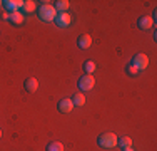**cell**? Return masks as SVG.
<instances>
[{
  "mask_svg": "<svg viewBox=\"0 0 157 151\" xmlns=\"http://www.w3.org/2000/svg\"><path fill=\"white\" fill-rule=\"evenodd\" d=\"M72 103H74V106H84L85 104V96L82 92L75 94V96H74V99H72Z\"/></svg>",
  "mask_w": 157,
  "mask_h": 151,
  "instance_id": "obj_15",
  "label": "cell"
},
{
  "mask_svg": "<svg viewBox=\"0 0 157 151\" xmlns=\"http://www.w3.org/2000/svg\"><path fill=\"white\" fill-rule=\"evenodd\" d=\"M24 86H25V91H27V92H35V91L39 89V81H37L35 77H29Z\"/></svg>",
  "mask_w": 157,
  "mask_h": 151,
  "instance_id": "obj_10",
  "label": "cell"
},
{
  "mask_svg": "<svg viewBox=\"0 0 157 151\" xmlns=\"http://www.w3.org/2000/svg\"><path fill=\"white\" fill-rule=\"evenodd\" d=\"M117 145H121V148H130V146H132V139H130L129 136H122Z\"/></svg>",
  "mask_w": 157,
  "mask_h": 151,
  "instance_id": "obj_16",
  "label": "cell"
},
{
  "mask_svg": "<svg viewBox=\"0 0 157 151\" xmlns=\"http://www.w3.org/2000/svg\"><path fill=\"white\" fill-rule=\"evenodd\" d=\"M137 27L140 30H151L154 27V18L149 17V15H144V17H140L139 20H137Z\"/></svg>",
  "mask_w": 157,
  "mask_h": 151,
  "instance_id": "obj_7",
  "label": "cell"
},
{
  "mask_svg": "<svg viewBox=\"0 0 157 151\" xmlns=\"http://www.w3.org/2000/svg\"><path fill=\"white\" fill-rule=\"evenodd\" d=\"M0 138H2V129H0Z\"/></svg>",
  "mask_w": 157,
  "mask_h": 151,
  "instance_id": "obj_21",
  "label": "cell"
},
{
  "mask_svg": "<svg viewBox=\"0 0 157 151\" xmlns=\"http://www.w3.org/2000/svg\"><path fill=\"white\" fill-rule=\"evenodd\" d=\"M97 143H99L100 148L104 149H110V148H115L119 143V138L115 136L114 133H102L97 138Z\"/></svg>",
  "mask_w": 157,
  "mask_h": 151,
  "instance_id": "obj_2",
  "label": "cell"
},
{
  "mask_svg": "<svg viewBox=\"0 0 157 151\" xmlns=\"http://www.w3.org/2000/svg\"><path fill=\"white\" fill-rule=\"evenodd\" d=\"M124 151H134V148L130 146V148H124Z\"/></svg>",
  "mask_w": 157,
  "mask_h": 151,
  "instance_id": "obj_20",
  "label": "cell"
},
{
  "mask_svg": "<svg viewBox=\"0 0 157 151\" xmlns=\"http://www.w3.org/2000/svg\"><path fill=\"white\" fill-rule=\"evenodd\" d=\"M47 151H63V145L60 141H50L47 145Z\"/></svg>",
  "mask_w": 157,
  "mask_h": 151,
  "instance_id": "obj_14",
  "label": "cell"
},
{
  "mask_svg": "<svg viewBox=\"0 0 157 151\" xmlns=\"http://www.w3.org/2000/svg\"><path fill=\"white\" fill-rule=\"evenodd\" d=\"M2 18H3V20H9V14H7V12L2 14Z\"/></svg>",
  "mask_w": 157,
  "mask_h": 151,
  "instance_id": "obj_19",
  "label": "cell"
},
{
  "mask_svg": "<svg viewBox=\"0 0 157 151\" xmlns=\"http://www.w3.org/2000/svg\"><path fill=\"white\" fill-rule=\"evenodd\" d=\"M77 45H78V49H89L92 45V37L89 34H82L77 40Z\"/></svg>",
  "mask_w": 157,
  "mask_h": 151,
  "instance_id": "obj_9",
  "label": "cell"
},
{
  "mask_svg": "<svg viewBox=\"0 0 157 151\" xmlns=\"http://www.w3.org/2000/svg\"><path fill=\"white\" fill-rule=\"evenodd\" d=\"M78 89L82 91V92H87V91H90V89H94V86H95V79H94V76H89V74H85V76H82L80 79H78Z\"/></svg>",
  "mask_w": 157,
  "mask_h": 151,
  "instance_id": "obj_3",
  "label": "cell"
},
{
  "mask_svg": "<svg viewBox=\"0 0 157 151\" xmlns=\"http://www.w3.org/2000/svg\"><path fill=\"white\" fill-rule=\"evenodd\" d=\"M132 64L139 71H144V69H147V66H149V57L145 54H137V55H134Z\"/></svg>",
  "mask_w": 157,
  "mask_h": 151,
  "instance_id": "obj_5",
  "label": "cell"
},
{
  "mask_svg": "<svg viewBox=\"0 0 157 151\" xmlns=\"http://www.w3.org/2000/svg\"><path fill=\"white\" fill-rule=\"evenodd\" d=\"M22 9H24V12H33V10H35V2H33V0H27V2H24V7H22Z\"/></svg>",
  "mask_w": 157,
  "mask_h": 151,
  "instance_id": "obj_17",
  "label": "cell"
},
{
  "mask_svg": "<svg viewBox=\"0 0 157 151\" xmlns=\"http://www.w3.org/2000/svg\"><path fill=\"white\" fill-rule=\"evenodd\" d=\"M95 69H97V64L94 62V60H87V62L84 64V71H85V74H89V76L94 74Z\"/></svg>",
  "mask_w": 157,
  "mask_h": 151,
  "instance_id": "obj_13",
  "label": "cell"
},
{
  "mask_svg": "<svg viewBox=\"0 0 157 151\" xmlns=\"http://www.w3.org/2000/svg\"><path fill=\"white\" fill-rule=\"evenodd\" d=\"M0 7H2V2H0Z\"/></svg>",
  "mask_w": 157,
  "mask_h": 151,
  "instance_id": "obj_22",
  "label": "cell"
},
{
  "mask_svg": "<svg viewBox=\"0 0 157 151\" xmlns=\"http://www.w3.org/2000/svg\"><path fill=\"white\" fill-rule=\"evenodd\" d=\"M59 111L63 112V114H67V112H70L74 109V103H72V99H69V97H65V99H62L60 103H59Z\"/></svg>",
  "mask_w": 157,
  "mask_h": 151,
  "instance_id": "obj_8",
  "label": "cell"
},
{
  "mask_svg": "<svg viewBox=\"0 0 157 151\" xmlns=\"http://www.w3.org/2000/svg\"><path fill=\"white\" fill-rule=\"evenodd\" d=\"M139 72H140V71L137 69V67L134 66L132 62H130L129 66H127V74H129V76H137V74H139Z\"/></svg>",
  "mask_w": 157,
  "mask_h": 151,
  "instance_id": "obj_18",
  "label": "cell"
},
{
  "mask_svg": "<svg viewBox=\"0 0 157 151\" xmlns=\"http://www.w3.org/2000/svg\"><path fill=\"white\" fill-rule=\"evenodd\" d=\"M2 7L7 10V12H18V9L24 7V0H5L2 2Z\"/></svg>",
  "mask_w": 157,
  "mask_h": 151,
  "instance_id": "obj_4",
  "label": "cell"
},
{
  "mask_svg": "<svg viewBox=\"0 0 157 151\" xmlns=\"http://www.w3.org/2000/svg\"><path fill=\"white\" fill-rule=\"evenodd\" d=\"M55 24H57L59 27H69V25L72 24V15L69 12L59 14L57 17H55Z\"/></svg>",
  "mask_w": 157,
  "mask_h": 151,
  "instance_id": "obj_6",
  "label": "cell"
},
{
  "mask_svg": "<svg viewBox=\"0 0 157 151\" xmlns=\"http://www.w3.org/2000/svg\"><path fill=\"white\" fill-rule=\"evenodd\" d=\"M24 14L22 12H12V14H9V20L12 22V24H17V25H20L22 22H24Z\"/></svg>",
  "mask_w": 157,
  "mask_h": 151,
  "instance_id": "obj_12",
  "label": "cell"
},
{
  "mask_svg": "<svg viewBox=\"0 0 157 151\" xmlns=\"http://www.w3.org/2000/svg\"><path fill=\"white\" fill-rule=\"evenodd\" d=\"M54 7H55V10H57V14H63V12L69 10L70 3H69V0H59V2H55Z\"/></svg>",
  "mask_w": 157,
  "mask_h": 151,
  "instance_id": "obj_11",
  "label": "cell"
},
{
  "mask_svg": "<svg viewBox=\"0 0 157 151\" xmlns=\"http://www.w3.org/2000/svg\"><path fill=\"white\" fill-rule=\"evenodd\" d=\"M57 10H55V7L52 5V3H44V5H40L39 9V18L44 22H54L55 17H57Z\"/></svg>",
  "mask_w": 157,
  "mask_h": 151,
  "instance_id": "obj_1",
  "label": "cell"
}]
</instances>
